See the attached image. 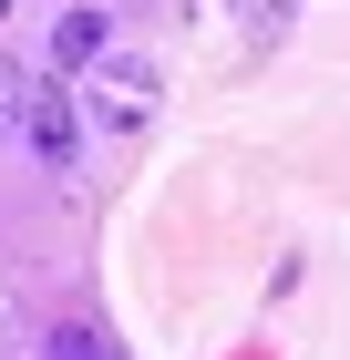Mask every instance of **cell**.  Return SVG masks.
I'll return each mask as SVG.
<instances>
[{"mask_svg": "<svg viewBox=\"0 0 350 360\" xmlns=\"http://www.w3.org/2000/svg\"><path fill=\"white\" fill-rule=\"evenodd\" d=\"M155 62L144 52H113L104 72H93V93H82V113H93V124H104V134H144V124H155Z\"/></svg>", "mask_w": 350, "mask_h": 360, "instance_id": "6da1fadb", "label": "cell"}, {"mask_svg": "<svg viewBox=\"0 0 350 360\" xmlns=\"http://www.w3.org/2000/svg\"><path fill=\"white\" fill-rule=\"evenodd\" d=\"M21 144H31L52 175H73V155H82V113H73V93H62V83H42V93L21 103Z\"/></svg>", "mask_w": 350, "mask_h": 360, "instance_id": "7a4b0ae2", "label": "cell"}, {"mask_svg": "<svg viewBox=\"0 0 350 360\" xmlns=\"http://www.w3.org/2000/svg\"><path fill=\"white\" fill-rule=\"evenodd\" d=\"M52 62H62V72H104V11H62V21H52Z\"/></svg>", "mask_w": 350, "mask_h": 360, "instance_id": "3957f363", "label": "cell"}, {"mask_svg": "<svg viewBox=\"0 0 350 360\" xmlns=\"http://www.w3.org/2000/svg\"><path fill=\"white\" fill-rule=\"evenodd\" d=\"M42 360H104V340H93V330H52V350H42Z\"/></svg>", "mask_w": 350, "mask_h": 360, "instance_id": "277c9868", "label": "cell"}, {"mask_svg": "<svg viewBox=\"0 0 350 360\" xmlns=\"http://www.w3.org/2000/svg\"><path fill=\"white\" fill-rule=\"evenodd\" d=\"M11 11H21V0H0V21H11Z\"/></svg>", "mask_w": 350, "mask_h": 360, "instance_id": "5b68a950", "label": "cell"}]
</instances>
